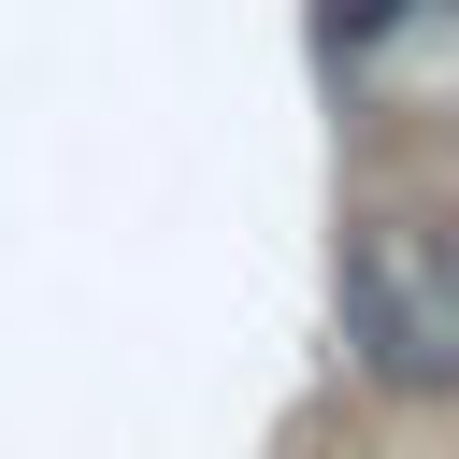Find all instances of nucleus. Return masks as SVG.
<instances>
[{"label":"nucleus","instance_id":"1","mask_svg":"<svg viewBox=\"0 0 459 459\" xmlns=\"http://www.w3.org/2000/svg\"><path fill=\"white\" fill-rule=\"evenodd\" d=\"M330 287H344V359H359L387 402H445V387H459V258H445V215L359 201Z\"/></svg>","mask_w":459,"mask_h":459},{"label":"nucleus","instance_id":"2","mask_svg":"<svg viewBox=\"0 0 459 459\" xmlns=\"http://www.w3.org/2000/svg\"><path fill=\"white\" fill-rule=\"evenodd\" d=\"M416 14H430V0H316V57H330V72H373Z\"/></svg>","mask_w":459,"mask_h":459}]
</instances>
